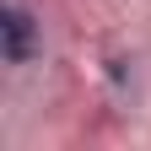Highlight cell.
Listing matches in <instances>:
<instances>
[{"instance_id":"6da1fadb","label":"cell","mask_w":151,"mask_h":151,"mask_svg":"<svg viewBox=\"0 0 151 151\" xmlns=\"http://www.w3.org/2000/svg\"><path fill=\"white\" fill-rule=\"evenodd\" d=\"M38 49H43V22L32 16L27 0H6L0 6V54H6V65H32Z\"/></svg>"}]
</instances>
